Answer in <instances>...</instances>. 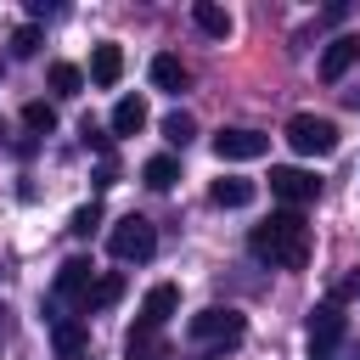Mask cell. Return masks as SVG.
Returning a JSON list of instances; mask_svg holds the SVG:
<instances>
[{"mask_svg":"<svg viewBox=\"0 0 360 360\" xmlns=\"http://www.w3.org/2000/svg\"><path fill=\"white\" fill-rule=\"evenodd\" d=\"M248 253L259 264H270V270H304L309 264V225H304V214L298 208H281L264 225H253Z\"/></svg>","mask_w":360,"mask_h":360,"instance_id":"1","label":"cell"},{"mask_svg":"<svg viewBox=\"0 0 360 360\" xmlns=\"http://www.w3.org/2000/svg\"><path fill=\"white\" fill-rule=\"evenodd\" d=\"M186 332H191V343L202 349V360H214V354H225L231 343H242L248 321H242V309H219V304H214V309H197Z\"/></svg>","mask_w":360,"mask_h":360,"instance_id":"2","label":"cell"},{"mask_svg":"<svg viewBox=\"0 0 360 360\" xmlns=\"http://www.w3.org/2000/svg\"><path fill=\"white\" fill-rule=\"evenodd\" d=\"M281 135H287V146H292L298 158H326V152H338V124L321 118V112H292Z\"/></svg>","mask_w":360,"mask_h":360,"instance_id":"3","label":"cell"},{"mask_svg":"<svg viewBox=\"0 0 360 360\" xmlns=\"http://www.w3.org/2000/svg\"><path fill=\"white\" fill-rule=\"evenodd\" d=\"M107 248H112V259H118V264H146V259L158 253V231H152V219L124 214V219L107 231Z\"/></svg>","mask_w":360,"mask_h":360,"instance_id":"4","label":"cell"},{"mask_svg":"<svg viewBox=\"0 0 360 360\" xmlns=\"http://www.w3.org/2000/svg\"><path fill=\"white\" fill-rule=\"evenodd\" d=\"M343 332H349V315H343V304H315L309 309V332H304V349H309V360H332L338 354V343H343Z\"/></svg>","mask_w":360,"mask_h":360,"instance_id":"5","label":"cell"},{"mask_svg":"<svg viewBox=\"0 0 360 360\" xmlns=\"http://www.w3.org/2000/svg\"><path fill=\"white\" fill-rule=\"evenodd\" d=\"M270 152V135L264 129H219L214 135V158L219 163H253Z\"/></svg>","mask_w":360,"mask_h":360,"instance_id":"6","label":"cell"},{"mask_svg":"<svg viewBox=\"0 0 360 360\" xmlns=\"http://www.w3.org/2000/svg\"><path fill=\"white\" fill-rule=\"evenodd\" d=\"M270 197H281L287 208H304V202H315V197H321V180H315L309 169L281 163V169H270Z\"/></svg>","mask_w":360,"mask_h":360,"instance_id":"7","label":"cell"},{"mask_svg":"<svg viewBox=\"0 0 360 360\" xmlns=\"http://www.w3.org/2000/svg\"><path fill=\"white\" fill-rule=\"evenodd\" d=\"M174 309H180V287H169V281H158V287H152V292L141 298V321H135V326H146V332H163Z\"/></svg>","mask_w":360,"mask_h":360,"instance_id":"8","label":"cell"},{"mask_svg":"<svg viewBox=\"0 0 360 360\" xmlns=\"http://www.w3.org/2000/svg\"><path fill=\"white\" fill-rule=\"evenodd\" d=\"M354 62H360V34H338V39L321 51V79H326V84H338Z\"/></svg>","mask_w":360,"mask_h":360,"instance_id":"9","label":"cell"},{"mask_svg":"<svg viewBox=\"0 0 360 360\" xmlns=\"http://www.w3.org/2000/svg\"><path fill=\"white\" fill-rule=\"evenodd\" d=\"M90 281H96V264H90V259H68V264L56 270V298H84Z\"/></svg>","mask_w":360,"mask_h":360,"instance_id":"10","label":"cell"},{"mask_svg":"<svg viewBox=\"0 0 360 360\" xmlns=\"http://www.w3.org/2000/svg\"><path fill=\"white\" fill-rule=\"evenodd\" d=\"M118 298H124V276H118V270H107V276H96V281H90V292L79 298V309H84V315H96V309H112Z\"/></svg>","mask_w":360,"mask_h":360,"instance_id":"11","label":"cell"},{"mask_svg":"<svg viewBox=\"0 0 360 360\" xmlns=\"http://www.w3.org/2000/svg\"><path fill=\"white\" fill-rule=\"evenodd\" d=\"M152 84H158V90H169V96H180V90L191 84V73H186V62H180V56L158 51V56H152Z\"/></svg>","mask_w":360,"mask_h":360,"instance_id":"12","label":"cell"},{"mask_svg":"<svg viewBox=\"0 0 360 360\" xmlns=\"http://www.w3.org/2000/svg\"><path fill=\"white\" fill-rule=\"evenodd\" d=\"M253 191H259L253 180L225 174V180H214V186H208V202H214V208H248V202H253Z\"/></svg>","mask_w":360,"mask_h":360,"instance_id":"13","label":"cell"},{"mask_svg":"<svg viewBox=\"0 0 360 360\" xmlns=\"http://www.w3.org/2000/svg\"><path fill=\"white\" fill-rule=\"evenodd\" d=\"M51 343H56V354H62V360H79V354L90 349V326H84V321H56Z\"/></svg>","mask_w":360,"mask_h":360,"instance_id":"14","label":"cell"},{"mask_svg":"<svg viewBox=\"0 0 360 360\" xmlns=\"http://www.w3.org/2000/svg\"><path fill=\"white\" fill-rule=\"evenodd\" d=\"M118 73H124V51H118V45H96V56H90V79H96L101 90H112Z\"/></svg>","mask_w":360,"mask_h":360,"instance_id":"15","label":"cell"},{"mask_svg":"<svg viewBox=\"0 0 360 360\" xmlns=\"http://www.w3.org/2000/svg\"><path fill=\"white\" fill-rule=\"evenodd\" d=\"M146 129V101L141 96H118L112 107V135H141Z\"/></svg>","mask_w":360,"mask_h":360,"instance_id":"16","label":"cell"},{"mask_svg":"<svg viewBox=\"0 0 360 360\" xmlns=\"http://www.w3.org/2000/svg\"><path fill=\"white\" fill-rule=\"evenodd\" d=\"M191 22H197L208 39H225V34H231V11L214 6V0H197V6H191Z\"/></svg>","mask_w":360,"mask_h":360,"instance_id":"17","label":"cell"},{"mask_svg":"<svg viewBox=\"0 0 360 360\" xmlns=\"http://www.w3.org/2000/svg\"><path fill=\"white\" fill-rule=\"evenodd\" d=\"M141 180H146L152 191H169V186L180 180V163H174L169 152H163V158H146V169H141Z\"/></svg>","mask_w":360,"mask_h":360,"instance_id":"18","label":"cell"},{"mask_svg":"<svg viewBox=\"0 0 360 360\" xmlns=\"http://www.w3.org/2000/svg\"><path fill=\"white\" fill-rule=\"evenodd\" d=\"M124 349H129V360H169V354H163V338H158V332H146V326H135Z\"/></svg>","mask_w":360,"mask_h":360,"instance_id":"19","label":"cell"},{"mask_svg":"<svg viewBox=\"0 0 360 360\" xmlns=\"http://www.w3.org/2000/svg\"><path fill=\"white\" fill-rule=\"evenodd\" d=\"M51 90H56V96H79V90H84V73H79L73 62H51Z\"/></svg>","mask_w":360,"mask_h":360,"instance_id":"20","label":"cell"},{"mask_svg":"<svg viewBox=\"0 0 360 360\" xmlns=\"http://www.w3.org/2000/svg\"><path fill=\"white\" fill-rule=\"evenodd\" d=\"M191 135H197V118H191V112H180V107H174V112H169V118H163V141H169V146H186V141H191Z\"/></svg>","mask_w":360,"mask_h":360,"instance_id":"21","label":"cell"},{"mask_svg":"<svg viewBox=\"0 0 360 360\" xmlns=\"http://www.w3.org/2000/svg\"><path fill=\"white\" fill-rule=\"evenodd\" d=\"M22 124H28L34 135H51V129H56V107H51V101H28V107H22Z\"/></svg>","mask_w":360,"mask_h":360,"instance_id":"22","label":"cell"},{"mask_svg":"<svg viewBox=\"0 0 360 360\" xmlns=\"http://www.w3.org/2000/svg\"><path fill=\"white\" fill-rule=\"evenodd\" d=\"M11 56H17V62H28V56H39V28H34V22L11 34Z\"/></svg>","mask_w":360,"mask_h":360,"instance_id":"23","label":"cell"},{"mask_svg":"<svg viewBox=\"0 0 360 360\" xmlns=\"http://www.w3.org/2000/svg\"><path fill=\"white\" fill-rule=\"evenodd\" d=\"M96 225H101V202H84V208H73V219H68V231H73V236H90Z\"/></svg>","mask_w":360,"mask_h":360,"instance_id":"24","label":"cell"},{"mask_svg":"<svg viewBox=\"0 0 360 360\" xmlns=\"http://www.w3.org/2000/svg\"><path fill=\"white\" fill-rule=\"evenodd\" d=\"M56 11H62L56 0H28V17H34V22H39V17H56Z\"/></svg>","mask_w":360,"mask_h":360,"instance_id":"25","label":"cell"},{"mask_svg":"<svg viewBox=\"0 0 360 360\" xmlns=\"http://www.w3.org/2000/svg\"><path fill=\"white\" fill-rule=\"evenodd\" d=\"M349 107H360V90H349Z\"/></svg>","mask_w":360,"mask_h":360,"instance_id":"26","label":"cell"},{"mask_svg":"<svg viewBox=\"0 0 360 360\" xmlns=\"http://www.w3.org/2000/svg\"><path fill=\"white\" fill-rule=\"evenodd\" d=\"M0 135H6V129H0Z\"/></svg>","mask_w":360,"mask_h":360,"instance_id":"27","label":"cell"},{"mask_svg":"<svg viewBox=\"0 0 360 360\" xmlns=\"http://www.w3.org/2000/svg\"><path fill=\"white\" fill-rule=\"evenodd\" d=\"M79 360H84V354H79Z\"/></svg>","mask_w":360,"mask_h":360,"instance_id":"28","label":"cell"}]
</instances>
